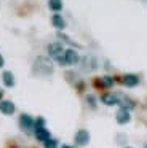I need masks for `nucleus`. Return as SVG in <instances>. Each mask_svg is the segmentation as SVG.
I'll return each instance as SVG.
<instances>
[{"instance_id": "17", "label": "nucleus", "mask_w": 147, "mask_h": 148, "mask_svg": "<svg viewBox=\"0 0 147 148\" xmlns=\"http://www.w3.org/2000/svg\"><path fill=\"white\" fill-rule=\"evenodd\" d=\"M59 147V140L58 138H48L43 143V148H58Z\"/></svg>"}, {"instance_id": "3", "label": "nucleus", "mask_w": 147, "mask_h": 148, "mask_svg": "<svg viewBox=\"0 0 147 148\" xmlns=\"http://www.w3.org/2000/svg\"><path fill=\"white\" fill-rule=\"evenodd\" d=\"M19 127L24 132L35 131V119L32 118L31 115H27V113H22V115L19 116Z\"/></svg>"}, {"instance_id": "13", "label": "nucleus", "mask_w": 147, "mask_h": 148, "mask_svg": "<svg viewBox=\"0 0 147 148\" xmlns=\"http://www.w3.org/2000/svg\"><path fill=\"white\" fill-rule=\"evenodd\" d=\"M51 23H53L54 27H58V29H64L66 27V21H64V18L61 16L59 13H54L53 18H51Z\"/></svg>"}, {"instance_id": "12", "label": "nucleus", "mask_w": 147, "mask_h": 148, "mask_svg": "<svg viewBox=\"0 0 147 148\" xmlns=\"http://www.w3.org/2000/svg\"><path fill=\"white\" fill-rule=\"evenodd\" d=\"M117 96H118V103H120L121 108H126V110L134 108V102L130 99V97L123 96V94H117Z\"/></svg>"}, {"instance_id": "8", "label": "nucleus", "mask_w": 147, "mask_h": 148, "mask_svg": "<svg viewBox=\"0 0 147 148\" xmlns=\"http://www.w3.org/2000/svg\"><path fill=\"white\" fill-rule=\"evenodd\" d=\"M16 110L15 103L11 102V100H0V112L3 113V115H13Z\"/></svg>"}, {"instance_id": "11", "label": "nucleus", "mask_w": 147, "mask_h": 148, "mask_svg": "<svg viewBox=\"0 0 147 148\" xmlns=\"http://www.w3.org/2000/svg\"><path fill=\"white\" fill-rule=\"evenodd\" d=\"M101 100H102V103L112 107V105H117L118 103V96L117 94H112V92H107V94H102Z\"/></svg>"}, {"instance_id": "10", "label": "nucleus", "mask_w": 147, "mask_h": 148, "mask_svg": "<svg viewBox=\"0 0 147 148\" xmlns=\"http://www.w3.org/2000/svg\"><path fill=\"white\" fill-rule=\"evenodd\" d=\"M35 138H37L38 142H46L48 138H51V134H50V131H48L46 127H40V129H35Z\"/></svg>"}, {"instance_id": "1", "label": "nucleus", "mask_w": 147, "mask_h": 148, "mask_svg": "<svg viewBox=\"0 0 147 148\" xmlns=\"http://www.w3.org/2000/svg\"><path fill=\"white\" fill-rule=\"evenodd\" d=\"M34 72L40 77H50L53 73V64L48 58H43V56H38L34 62Z\"/></svg>"}, {"instance_id": "19", "label": "nucleus", "mask_w": 147, "mask_h": 148, "mask_svg": "<svg viewBox=\"0 0 147 148\" xmlns=\"http://www.w3.org/2000/svg\"><path fill=\"white\" fill-rule=\"evenodd\" d=\"M45 118L43 116H38L37 119H35V129H40V127H45Z\"/></svg>"}, {"instance_id": "22", "label": "nucleus", "mask_w": 147, "mask_h": 148, "mask_svg": "<svg viewBox=\"0 0 147 148\" xmlns=\"http://www.w3.org/2000/svg\"><path fill=\"white\" fill-rule=\"evenodd\" d=\"M61 148H74V147H70V145H62Z\"/></svg>"}, {"instance_id": "14", "label": "nucleus", "mask_w": 147, "mask_h": 148, "mask_svg": "<svg viewBox=\"0 0 147 148\" xmlns=\"http://www.w3.org/2000/svg\"><path fill=\"white\" fill-rule=\"evenodd\" d=\"M2 80H3V84L6 88H13L15 86V77H13L11 72H3L2 73Z\"/></svg>"}, {"instance_id": "5", "label": "nucleus", "mask_w": 147, "mask_h": 148, "mask_svg": "<svg viewBox=\"0 0 147 148\" xmlns=\"http://www.w3.org/2000/svg\"><path fill=\"white\" fill-rule=\"evenodd\" d=\"M78 61H80V56L75 49H72V48L66 49V53H64V64L66 65H75Z\"/></svg>"}, {"instance_id": "25", "label": "nucleus", "mask_w": 147, "mask_h": 148, "mask_svg": "<svg viewBox=\"0 0 147 148\" xmlns=\"http://www.w3.org/2000/svg\"><path fill=\"white\" fill-rule=\"evenodd\" d=\"M144 148H147V143H146V145H144Z\"/></svg>"}, {"instance_id": "15", "label": "nucleus", "mask_w": 147, "mask_h": 148, "mask_svg": "<svg viewBox=\"0 0 147 148\" xmlns=\"http://www.w3.org/2000/svg\"><path fill=\"white\" fill-rule=\"evenodd\" d=\"M48 7H50L51 11L59 13L62 10V0H48Z\"/></svg>"}, {"instance_id": "21", "label": "nucleus", "mask_w": 147, "mask_h": 148, "mask_svg": "<svg viewBox=\"0 0 147 148\" xmlns=\"http://www.w3.org/2000/svg\"><path fill=\"white\" fill-rule=\"evenodd\" d=\"M0 67H3V58L0 56Z\"/></svg>"}, {"instance_id": "6", "label": "nucleus", "mask_w": 147, "mask_h": 148, "mask_svg": "<svg viewBox=\"0 0 147 148\" xmlns=\"http://www.w3.org/2000/svg\"><path fill=\"white\" fill-rule=\"evenodd\" d=\"M115 119H117V123L118 124H126V123H130V119H131V115H130V110H126V108H118V112H117V115H115Z\"/></svg>"}, {"instance_id": "9", "label": "nucleus", "mask_w": 147, "mask_h": 148, "mask_svg": "<svg viewBox=\"0 0 147 148\" xmlns=\"http://www.w3.org/2000/svg\"><path fill=\"white\" fill-rule=\"evenodd\" d=\"M82 65L85 70H94L96 67H98V61H96L93 56H85V58L82 59Z\"/></svg>"}, {"instance_id": "18", "label": "nucleus", "mask_w": 147, "mask_h": 148, "mask_svg": "<svg viewBox=\"0 0 147 148\" xmlns=\"http://www.w3.org/2000/svg\"><path fill=\"white\" fill-rule=\"evenodd\" d=\"M86 102H88V105L91 107V108H96V97L93 96V94H88V96H86Z\"/></svg>"}, {"instance_id": "23", "label": "nucleus", "mask_w": 147, "mask_h": 148, "mask_svg": "<svg viewBox=\"0 0 147 148\" xmlns=\"http://www.w3.org/2000/svg\"><path fill=\"white\" fill-rule=\"evenodd\" d=\"M2 97H3V91L0 89V99H2Z\"/></svg>"}, {"instance_id": "16", "label": "nucleus", "mask_w": 147, "mask_h": 148, "mask_svg": "<svg viewBox=\"0 0 147 148\" xmlns=\"http://www.w3.org/2000/svg\"><path fill=\"white\" fill-rule=\"evenodd\" d=\"M99 83H101L104 88H112L114 83H115V80H114V77H110V75H105V77H102L101 80H99Z\"/></svg>"}, {"instance_id": "4", "label": "nucleus", "mask_w": 147, "mask_h": 148, "mask_svg": "<svg viewBox=\"0 0 147 148\" xmlns=\"http://www.w3.org/2000/svg\"><path fill=\"white\" fill-rule=\"evenodd\" d=\"M89 132L86 131V129H80V131L75 132V137H74V140H75V143L78 145V147H86V145L89 143Z\"/></svg>"}, {"instance_id": "20", "label": "nucleus", "mask_w": 147, "mask_h": 148, "mask_svg": "<svg viewBox=\"0 0 147 148\" xmlns=\"http://www.w3.org/2000/svg\"><path fill=\"white\" fill-rule=\"evenodd\" d=\"M115 140H117V143H126V135L125 134H117V137H115Z\"/></svg>"}, {"instance_id": "2", "label": "nucleus", "mask_w": 147, "mask_h": 148, "mask_svg": "<svg viewBox=\"0 0 147 148\" xmlns=\"http://www.w3.org/2000/svg\"><path fill=\"white\" fill-rule=\"evenodd\" d=\"M64 53H66V49H64V46L61 45V43L54 42V43H50V45H48V54H50L59 65H66L64 64Z\"/></svg>"}, {"instance_id": "7", "label": "nucleus", "mask_w": 147, "mask_h": 148, "mask_svg": "<svg viewBox=\"0 0 147 148\" xmlns=\"http://www.w3.org/2000/svg\"><path fill=\"white\" fill-rule=\"evenodd\" d=\"M121 83H123L125 86H128V88L137 86V84H139V77L134 75V73H126V75L121 77Z\"/></svg>"}, {"instance_id": "24", "label": "nucleus", "mask_w": 147, "mask_h": 148, "mask_svg": "<svg viewBox=\"0 0 147 148\" xmlns=\"http://www.w3.org/2000/svg\"><path fill=\"white\" fill-rule=\"evenodd\" d=\"M123 148H133V147H123Z\"/></svg>"}]
</instances>
